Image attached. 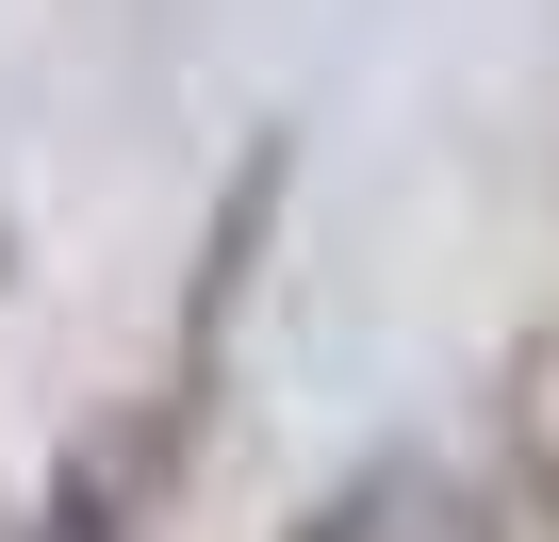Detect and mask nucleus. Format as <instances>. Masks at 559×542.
<instances>
[{
	"label": "nucleus",
	"instance_id": "1",
	"mask_svg": "<svg viewBox=\"0 0 559 542\" xmlns=\"http://www.w3.org/2000/svg\"><path fill=\"white\" fill-rule=\"evenodd\" d=\"M493 493H510V542H559V329L510 362V411H493Z\"/></svg>",
	"mask_w": 559,
	"mask_h": 542
},
{
	"label": "nucleus",
	"instance_id": "2",
	"mask_svg": "<svg viewBox=\"0 0 559 542\" xmlns=\"http://www.w3.org/2000/svg\"><path fill=\"white\" fill-rule=\"evenodd\" d=\"M297 542H428V493H412V477H346Z\"/></svg>",
	"mask_w": 559,
	"mask_h": 542
},
{
	"label": "nucleus",
	"instance_id": "3",
	"mask_svg": "<svg viewBox=\"0 0 559 542\" xmlns=\"http://www.w3.org/2000/svg\"><path fill=\"white\" fill-rule=\"evenodd\" d=\"M34 542H132V526H116V460H83V477L50 493V526H34Z\"/></svg>",
	"mask_w": 559,
	"mask_h": 542
}]
</instances>
